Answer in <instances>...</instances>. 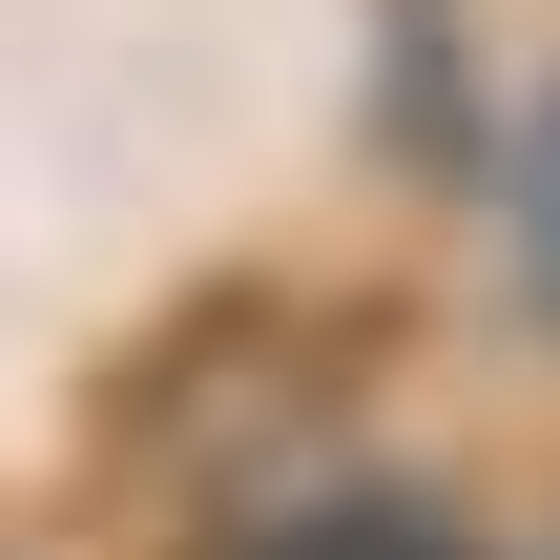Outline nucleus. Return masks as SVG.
I'll use <instances>...</instances> for the list:
<instances>
[{
    "label": "nucleus",
    "mask_w": 560,
    "mask_h": 560,
    "mask_svg": "<svg viewBox=\"0 0 560 560\" xmlns=\"http://www.w3.org/2000/svg\"><path fill=\"white\" fill-rule=\"evenodd\" d=\"M499 291L560 332V83L520 104V145H499Z\"/></svg>",
    "instance_id": "f257e3e1"
}]
</instances>
